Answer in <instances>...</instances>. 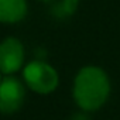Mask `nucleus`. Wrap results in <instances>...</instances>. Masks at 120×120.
Masks as SVG:
<instances>
[{
    "label": "nucleus",
    "mask_w": 120,
    "mask_h": 120,
    "mask_svg": "<svg viewBox=\"0 0 120 120\" xmlns=\"http://www.w3.org/2000/svg\"><path fill=\"white\" fill-rule=\"evenodd\" d=\"M2 79H3V74L0 72V82H2Z\"/></svg>",
    "instance_id": "0eeeda50"
},
{
    "label": "nucleus",
    "mask_w": 120,
    "mask_h": 120,
    "mask_svg": "<svg viewBox=\"0 0 120 120\" xmlns=\"http://www.w3.org/2000/svg\"><path fill=\"white\" fill-rule=\"evenodd\" d=\"M27 86L41 95L51 93L58 86V74L56 71L41 61H33L26 65L23 72Z\"/></svg>",
    "instance_id": "f03ea898"
},
{
    "label": "nucleus",
    "mask_w": 120,
    "mask_h": 120,
    "mask_svg": "<svg viewBox=\"0 0 120 120\" xmlns=\"http://www.w3.org/2000/svg\"><path fill=\"white\" fill-rule=\"evenodd\" d=\"M76 2H78V0H67V3H68L69 6H75V4H76Z\"/></svg>",
    "instance_id": "423d86ee"
},
{
    "label": "nucleus",
    "mask_w": 120,
    "mask_h": 120,
    "mask_svg": "<svg viewBox=\"0 0 120 120\" xmlns=\"http://www.w3.org/2000/svg\"><path fill=\"white\" fill-rule=\"evenodd\" d=\"M27 14L26 0H0V23L13 24L21 21Z\"/></svg>",
    "instance_id": "39448f33"
},
{
    "label": "nucleus",
    "mask_w": 120,
    "mask_h": 120,
    "mask_svg": "<svg viewBox=\"0 0 120 120\" xmlns=\"http://www.w3.org/2000/svg\"><path fill=\"white\" fill-rule=\"evenodd\" d=\"M110 93V82L106 72L98 67L82 68L74 82V99L76 105L86 110L100 109Z\"/></svg>",
    "instance_id": "f257e3e1"
},
{
    "label": "nucleus",
    "mask_w": 120,
    "mask_h": 120,
    "mask_svg": "<svg viewBox=\"0 0 120 120\" xmlns=\"http://www.w3.org/2000/svg\"><path fill=\"white\" fill-rule=\"evenodd\" d=\"M24 62V48L17 38L9 37L0 42V72L11 75L17 72Z\"/></svg>",
    "instance_id": "20e7f679"
},
{
    "label": "nucleus",
    "mask_w": 120,
    "mask_h": 120,
    "mask_svg": "<svg viewBox=\"0 0 120 120\" xmlns=\"http://www.w3.org/2000/svg\"><path fill=\"white\" fill-rule=\"evenodd\" d=\"M26 90L20 79L11 75L3 76L0 82V112L2 113H14L17 112L24 102Z\"/></svg>",
    "instance_id": "7ed1b4c3"
}]
</instances>
